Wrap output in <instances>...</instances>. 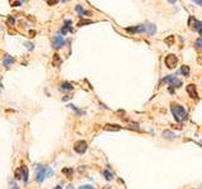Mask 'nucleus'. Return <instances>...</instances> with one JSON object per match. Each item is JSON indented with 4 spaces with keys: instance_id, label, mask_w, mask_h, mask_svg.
<instances>
[{
    "instance_id": "obj_1",
    "label": "nucleus",
    "mask_w": 202,
    "mask_h": 189,
    "mask_svg": "<svg viewBox=\"0 0 202 189\" xmlns=\"http://www.w3.org/2000/svg\"><path fill=\"white\" fill-rule=\"evenodd\" d=\"M171 111H172V113H173L174 119L178 121V122H181V121L184 120L187 117V111L184 110L181 105H177L174 102L171 103Z\"/></svg>"
},
{
    "instance_id": "obj_2",
    "label": "nucleus",
    "mask_w": 202,
    "mask_h": 189,
    "mask_svg": "<svg viewBox=\"0 0 202 189\" xmlns=\"http://www.w3.org/2000/svg\"><path fill=\"white\" fill-rule=\"evenodd\" d=\"M14 175H15V179H23L25 183L28 182V169H27V166H20V168H18V169L15 170V173H14Z\"/></svg>"
},
{
    "instance_id": "obj_3",
    "label": "nucleus",
    "mask_w": 202,
    "mask_h": 189,
    "mask_svg": "<svg viewBox=\"0 0 202 189\" xmlns=\"http://www.w3.org/2000/svg\"><path fill=\"white\" fill-rule=\"evenodd\" d=\"M164 82H168L171 86V92H173V88H179L181 85H182V82L179 81V79H177L174 76H168V77H166L163 79Z\"/></svg>"
},
{
    "instance_id": "obj_4",
    "label": "nucleus",
    "mask_w": 202,
    "mask_h": 189,
    "mask_svg": "<svg viewBox=\"0 0 202 189\" xmlns=\"http://www.w3.org/2000/svg\"><path fill=\"white\" fill-rule=\"evenodd\" d=\"M73 150H75L77 154H83V153H85V151L87 150V142H86L85 140H80V141H77V142H75Z\"/></svg>"
},
{
    "instance_id": "obj_5",
    "label": "nucleus",
    "mask_w": 202,
    "mask_h": 189,
    "mask_svg": "<svg viewBox=\"0 0 202 189\" xmlns=\"http://www.w3.org/2000/svg\"><path fill=\"white\" fill-rule=\"evenodd\" d=\"M188 25L191 28H193L195 30H198V33L202 35V22H198L196 20L193 16H189V20H188Z\"/></svg>"
},
{
    "instance_id": "obj_6",
    "label": "nucleus",
    "mask_w": 202,
    "mask_h": 189,
    "mask_svg": "<svg viewBox=\"0 0 202 189\" xmlns=\"http://www.w3.org/2000/svg\"><path fill=\"white\" fill-rule=\"evenodd\" d=\"M177 62H178V58H177L174 54H168L166 57V59H164V63H166V66L168 68H174L177 66Z\"/></svg>"
},
{
    "instance_id": "obj_7",
    "label": "nucleus",
    "mask_w": 202,
    "mask_h": 189,
    "mask_svg": "<svg viewBox=\"0 0 202 189\" xmlns=\"http://www.w3.org/2000/svg\"><path fill=\"white\" fill-rule=\"evenodd\" d=\"M66 44V40L63 39V37L61 35H56V37H53V47L54 48H62L63 45Z\"/></svg>"
},
{
    "instance_id": "obj_8",
    "label": "nucleus",
    "mask_w": 202,
    "mask_h": 189,
    "mask_svg": "<svg viewBox=\"0 0 202 189\" xmlns=\"http://www.w3.org/2000/svg\"><path fill=\"white\" fill-rule=\"evenodd\" d=\"M187 92L188 95L191 96L192 98H198V93H197V90H196V85H193V83H191V85L187 86Z\"/></svg>"
},
{
    "instance_id": "obj_9",
    "label": "nucleus",
    "mask_w": 202,
    "mask_h": 189,
    "mask_svg": "<svg viewBox=\"0 0 202 189\" xmlns=\"http://www.w3.org/2000/svg\"><path fill=\"white\" fill-rule=\"evenodd\" d=\"M44 176H46V168L41 166L39 169H38V173H37V176H36L37 182L42 183V182H43V179H44Z\"/></svg>"
},
{
    "instance_id": "obj_10",
    "label": "nucleus",
    "mask_w": 202,
    "mask_h": 189,
    "mask_svg": "<svg viewBox=\"0 0 202 189\" xmlns=\"http://www.w3.org/2000/svg\"><path fill=\"white\" fill-rule=\"evenodd\" d=\"M155 30H157V28H155L154 24H145L144 25V33H147L148 35H153Z\"/></svg>"
},
{
    "instance_id": "obj_11",
    "label": "nucleus",
    "mask_w": 202,
    "mask_h": 189,
    "mask_svg": "<svg viewBox=\"0 0 202 189\" xmlns=\"http://www.w3.org/2000/svg\"><path fill=\"white\" fill-rule=\"evenodd\" d=\"M126 32H129V33H144V25H137V27L126 28Z\"/></svg>"
},
{
    "instance_id": "obj_12",
    "label": "nucleus",
    "mask_w": 202,
    "mask_h": 189,
    "mask_svg": "<svg viewBox=\"0 0 202 189\" xmlns=\"http://www.w3.org/2000/svg\"><path fill=\"white\" fill-rule=\"evenodd\" d=\"M13 63H14V58L10 57V56H5L4 57V61H3V64L6 67V68H9L10 66H13Z\"/></svg>"
},
{
    "instance_id": "obj_13",
    "label": "nucleus",
    "mask_w": 202,
    "mask_h": 189,
    "mask_svg": "<svg viewBox=\"0 0 202 189\" xmlns=\"http://www.w3.org/2000/svg\"><path fill=\"white\" fill-rule=\"evenodd\" d=\"M104 129L106 130V131H119V130L121 129L119 125H112V124H107L104 126Z\"/></svg>"
},
{
    "instance_id": "obj_14",
    "label": "nucleus",
    "mask_w": 202,
    "mask_h": 189,
    "mask_svg": "<svg viewBox=\"0 0 202 189\" xmlns=\"http://www.w3.org/2000/svg\"><path fill=\"white\" fill-rule=\"evenodd\" d=\"M61 90L62 91H72L73 86L71 85V83H68V82H65V83H62V85H61Z\"/></svg>"
},
{
    "instance_id": "obj_15",
    "label": "nucleus",
    "mask_w": 202,
    "mask_h": 189,
    "mask_svg": "<svg viewBox=\"0 0 202 189\" xmlns=\"http://www.w3.org/2000/svg\"><path fill=\"white\" fill-rule=\"evenodd\" d=\"M70 24H71V22H70V20H67V22H66V25L62 28V33H63V34H66L67 32H72V30H73V29L70 27Z\"/></svg>"
},
{
    "instance_id": "obj_16",
    "label": "nucleus",
    "mask_w": 202,
    "mask_h": 189,
    "mask_svg": "<svg viewBox=\"0 0 202 189\" xmlns=\"http://www.w3.org/2000/svg\"><path fill=\"white\" fill-rule=\"evenodd\" d=\"M62 173L65 175H67L68 178H71L72 174H73V169H72V168H65V169H62Z\"/></svg>"
},
{
    "instance_id": "obj_17",
    "label": "nucleus",
    "mask_w": 202,
    "mask_h": 189,
    "mask_svg": "<svg viewBox=\"0 0 202 189\" xmlns=\"http://www.w3.org/2000/svg\"><path fill=\"white\" fill-rule=\"evenodd\" d=\"M163 137H166V139H171V140H173V139H176L174 134H173V132H171V131H168V130H166V131H163Z\"/></svg>"
},
{
    "instance_id": "obj_18",
    "label": "nucleus",
    "mask_w": 202,
    "mask_h": 189,
    "mask_svg": "<svg viewBox=\"0 0 202 189\" xmlns=\"http://www.w3.org/2000/svg\"><path fill=\"white\" fill-rule=\"evenodd\" d=\"M61 63H62V61H61V58L58 57V54H54L53 56V66L58 67V66H61Z\"/></svg>"
},
{
    "instance_id": "obj_19",
    "label": "nucleus",
    "mask_w": 202,
    "mask_h": 189,
    "mask_svg": "<svg viewBox=\"0 0 202 189\" xmlns=\"http://www.w3.org/2000/svg\"><path fill=\"white\" fill-rule=\"evenodd\" d=\"M76 10H77V11H78V14H80V15H81V16H83V15H87V14H88V11H86V10H83L81 5H77V6H76Z\"/></svg>"
},
{
    "instance_id": "obj_20",
    "label": "nucleus",
    "mask_w": 202,
    "mask_h": 189,
    "mask_svg": "<svg viewBox=\"0 0 202 189\" xmlns=\"http://www.w3.org/2000/svg\"><path fill=\"white\" fill-rule=\"evenodd\" d=\"M181 73L183 76H188L189 74V67L188 66H182L181 67Z\"/></svg>"
},
{
    "instance_id": "obj_21",
    "label": "nucleus",
    "mask_w": 202,
    "mask_h": 189,
    "mask_svg": "<svg viewBox=\"0 0 202 189\" xmlns=\"http://www.w3.org/2000/svg\"><path fill=\"white\" fill-rule=\"evenodd\" d=\"M164 42H166L168 45H172V44H173V42H174V37L171 35L169 38H166V39H164Z\"/></svg>"
},
{
    "instance_id": "obj_22",
    "label": "nucleus",
    "mask_w": 202,
    "mask_h": 189,
    "mask_svg": "<svg viewBox=\"0 0 202 189\" xmlns=\"http://www.w3.org/2000/svg\"><path fill=\"white\" fill-rule=\"evenodd\" d=\"M104 175H105V178H106L107 180H111V179H112V174H111L109 170H105V171H104Z\"/></svg>"
},
{
    "instance_id": "obj_23",
    "label": "nucleus",
    "mask_w": 202,
    "mask_h": 189,
    "mask_svg": "<svg viewBox=\"0 0 202 189\" xmlns=\"http://www.w3.org/2000/svg\"><path fill=\"white\" fill-rule=\"evenodd\" d=\"M196 47H197V48H200V49H202V37H201V38H198V39L196 40Z\"/></svg>"
},
{
    "instance_id": "obj_24",
    "label": "nucleus",
    "mask_w": 202,
    "mask_h": 189,
    "mask_svg": "<svg viewBox=\"0 0 202 189\" xmlns=\"http://www.w3.org/2000/svg\"><path fill=\"white\" fill-rule=\"evenodd\" d=\"M92 23V20H81V22L78 23L80 27H82V25H85V24H91Z\"/></svg>"
},
{
    "instance_id": "obj_25",
    "label": "nucleus",
    "mask_w": 202,
    "mask_h": 189,
    "mask_svg": "<svg viewBox=\"0 0 202 189\" xmlns=\"http://www.w3.org/2000/svg\"><path fill=\"white\" fill-rule=\"evenodd\" d=\"M20 4H23V1H11V5L13 6H19Z\"/></svg>"
},
{
    "instance_id": "obj_26",
    "label": "nucleus",
    "mask_w": 202,
    "mask_h": 189,
    "mask_svg": "<svg viewBox=\"0 0 202 189\" xmlns=\"http://www.w3.org/2000/svg\"><path fill=\"white\" fill-rule=\"evenodd\" d=\"M25 45H27V48H28L29 50H32L33 48H34V45H33L32 43H25Z\"/></svg>"
},
{
    "instance_id": "obj_27",
    "label": "nucleus",
    "mask_w": 202,
    "mask_h": 189,
    "mask_svg": "<svg viewBox=\"0 0 202 189\" xmlns=\"http://www.w3.org/2000/svg\"><path fill=\"white\" fill-rule=\"evenodd\" d=\"M78 189H94V187H91V185H82V187H80Z\"/></svg>"
},
{
    "instance_id": "obj_28",
    "label": "nucleus",
    "mask_w": 202,
    "mask_h": 189,
    "mask_svg": "<svg viewBox=\"0 0 202 189\" xmlns=\"http://www.w3.org/2000/svg\"><path fill=\"white\" fill-rule=\"evenodd\" d=\"M10 187H11L10 189H18V187H16V184H15V183H11V184H10Z\"/></svg>"
},
{
    "instance_id": "obj_29",
    "label": "nucleus",
    "mask_w": 202,
    "mask_h": 189,
    "mask_svg": "<svg viewBox=\"0 0 202 189\" xmlns=\"http://www.w3.org/2000/svg\"><path fill=\"white\" fill-rule=\"evenodd\" d=\"M9 23L10 24H14V18H11V16H10V18H9Z\"/></svg>"
},
{
    "instance_id": "obj_30",
    "label": "nucleus",
    "mask_w": 202,
    "mask_h": 189,
    "mask_svg": "<svg viewBox=\"0 0 202 189\" xmlns=\"http://www.w3.org/2000/svg\"><path fill=\"white\" fill-rule=\"evenodd\" d=\"M66 189H75V188H73V185H72V184H70V185H68V187H67Z\"/></svg>"
},
{
    "instance_id": "obj_31",
    "label": "nucleus",
    "mask_w": 202,
    "mask_h": 189,
    "mask_svg": "<svg viewBox=\"0 0 202 189\" xmlns=\"http://www.w3.org/2000/svg\"><path fill=\"white\" fill-rule=\"evenodd\" d=\"M53 189H62V188H61V187H60V185H58V187H54V188H53Z\"/></svg>"
}]
</instances>
